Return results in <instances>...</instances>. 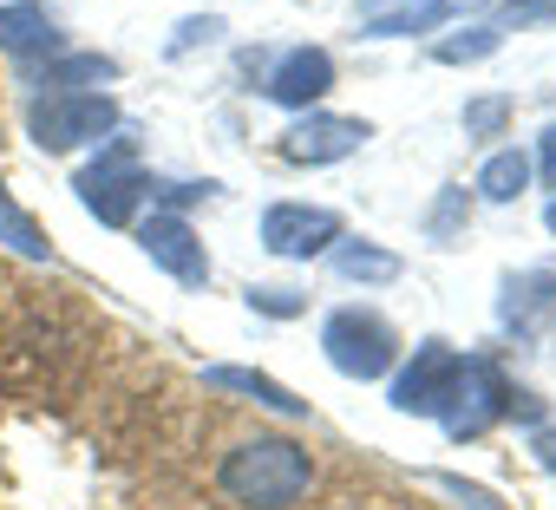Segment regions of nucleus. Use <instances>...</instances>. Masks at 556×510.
<instances>
[{
    "label": "nucleus",
    "mask_w": 556,
    "mask_h": 510,
    "mask_svg": "<svg viewBox=\"0 0 556 510\" xmlns=\"http://www.w3.org/2000/svg\"><path fill=\"white\" fill-rule=\"evenodd\" d=\"M138 248L151 255L170 282H184V289H203V282H210V255H203V242H197V229H190L184 216H151V222H138Z\"/></svg>",
    "instance_id": "8"
},
{
    "label": "nucleus",
    "mask_w": 556,
    "mask_h": 510,
    "mask_svg": "<svg viewBox=\"0 0 556 510\" xmlns=\"http://www.w3.org/2000/svg\"><path fill=\"white\" fill-rule=\"evenodd\" d=\"M536 170H543V183L556 190V125H543V138H536Z\"/></svg>",
    "instance_id": "24"
},
{
    "label": "nucleus",
    "mask_w": 556,
    "mask_h": 510,
    "mask_svg": "<svg viewBox=\"0 0 556 510\" xmlns=\"http://www.w3.org/2000/svg\"><path fill=\"white\" fill-rule=\"evenodd\" d=\"M216 34H223V21H216V14H203V21H184V27H177V40H170V60H177V53H190L197 40H216Z\"/></svg>",
    "instance_id": "22"
},
{
    "label": "nucleus",
    "mask_w": 556,
    "mask_h": 510,
    "mask_svg": "<svg viewBox=\"0 0 556 510\" xmlns=\"http://www.w3.org/2000/svg\"><path fill=\"white\" fill-rule=\"evenodd\" d=\"M432 484H439V490H452V497H458L465 510H504V503H497V497H491L484 484H465L458 471H432Z\"/></svg>",
    "instance_id": "21"
},
{
    "label": "nucleus",
    "mask_w": 556,
    "mask_h": 510,
    "mask_svg": "<svg viewBox=\"0 0 556 510\" xmlns=\"http://www.w3.org/2000/svg\"><path fill=\"white\" fill-rule=\"evenodd\" d=\"M0 242H8L14 255H27V263H53V242H47V229L14 203V190H0Z\"/></svg>",
    "instance_id": "13"
},
{
    "label": "nucleus",
    "mask_w": 556,
    "mask_h": 510,
    "mask_svg": "<svg viewBox=\"0 0 556 510\" xmlns=\"http://www.w3.org/2000/svg\"><path fill=\"white\" fill-rule=\"evenodd\" d=\"M334 276L341 282H393L400 276V255L374 248V242H334Z\"/></svg>",
    "instance_id": "14"
},
{
    "label": "nucleus",
    "mask_w": 556,
    "mask_h": 510,
    "mask_svg": "<svg viewBox=\"0 0 556 510\" xmlns=\"http://www.w3.org/2000/svg\"><path fill=\"white\" fill-rule=\"evenodd\" d=\"M105 79H118V60H105V53H66V60L47 66L53 92H86V86H105Z\"/></svg>",
    "instance_id": "16"
},
{
    "label": "nucleus",
    "mask_w": 556,
    "mask_h": 510,
    "mask_svg": "<svg viewBox=\"0 0 556 510\" xmlns=\"http://www.w3.org/2000/svg\"><path fill=\"white\" fill-rule=\"evenodd\" d=\"M0 53H14V60H53L60 53V21L47 8H34V0H8V8H0Z\"/></svg>",
    "instance_id": "10"
},
{
    "label": "nucleus",
    "mask_w": 556,
    "mask_h": 510,
    "mask_svg": "<svg viewBox=\"0 0 556 510\" xmlns=\"http://www.w3.org/2000/svg\"><path fill=\"white\" fill-rule=\"evenodd\" d=\"M328 86H334V60H328L321 47H295V53H282V60L268 66V79H262V92H268L275 105H289V112L321 105Z\"/></svg>",
    "instance_id": "9"
},
{
    "label": "nucleus",
    "mask_w": 556,
    "mask_h": 510,
    "mask_svg": "<svg viewBox=\"0 0 556 510\" xmlns=\"http://www.w3.org/2000/svg\"><path fill=\"white\" fill-rule=\"evenodd\" d=\"M510 118V99H471L465 105V138H497Z\"/></svg>",
    "instance_id": "19"
},
{
    "label": "nucleus",
    "mask_w": 556,
    "mask_h": 510,
    "mask_svg": "<svg viewBox=\"0 0 556 510\" xmlns=\"http://www.w3.org/2000/svg\"><path fill=\"white\" fill-rule=\"evenodd\" d=\"M536 21H556V0H497V21H491V27H497V34H504V27L523 34V27H536Z\"/></svg>",
    "instance_id": "18"
},
{
    "label": "nucleus",
    "mask_w": 556,
    "mask_h": 510,
    "mask_svg": "<svg viewBox=\"0 0 556 510\" xmlns=\"http://www.w3.org/2000/svg\"><path fill=\"white\" fill-rule=\"evenodd\" d=\"M203 380L223 386V393H242V399H255V406H268V412H282V419H308V399H295L282 380H268V373H255V367H210Z\"/></svg>",
    "instance_id": "11"
},
{
    "label": "nucleus",
    "mask_w": 556,
    "mask_h": 510,
    "mask_svg": "<svg viewBox=\"0 0 556 510\" xmlns=\"http://www.w3.org/2000/svg\"><path fill=\"white\" fill-rule=\"evenodd\" d=\"M367 138H374V125H367V118L308 112V118H295V125L282 131V157H289V164H341V157H354Z\"/></svg>",
    "instance_id": "7"
},
{
    "label": "nucleus",
    "mask_w": 556,
    "mask_h": 510,
    "mask_svg": "<svg viewBox=\"0 0 556 510\" xmlns=\"http://www.w3.org/2000/svg\"><path fill=\"white\" fill-rule=\"evenodd\" d=\"M308 477H315V464L295 438H242L216 471V484L242 510H289L308 490Z\"/></svg>",
    "instance_id": "1"
},
{
    "label": "nucleus",
    "mask_w": 556,
    "mask_h": 510,
    "mask_svg": "<svg viewBox=\"0 0 556 510\" xmlns=\"http://www.w3.org/2000/svg\"><path fill=\"white\" fill-rule=\"evenodd\" d=\"M458 347H445V341H426V347H413V360L400 367V380H393V406L400 412H413V419H445V406H452V393H458Z\"/></svg>",
    "instance_id": "5"
},
{
    "label": "nucleus",
    "mask_w": 556,
    "mask_h": 510,
    "mask_svg": "<svg viewBox=\"0 0 556 510\" xmlns=\"http://www.w3.org/2000/svg\"><path fill=\"white\" fill-rule=\"evenodd\" d=\"M465 209H471V203H465V190H445V196L432 203V216H426V235H432V242H445V235L465 222Z\"/></svg>",
    "instance_id": "20"
},
{
    "label": "nucleus",
    "mask_w": 556,
    "mask_h": 510,
    "mask_svg": "<svg viewBox=\"0 0 556 510\" xmlns=\"http://www.w3.org/2000/svg\"><path fill=\"white\" fill-rule=\"evenodd\" d=\"M497 47H504V34H497V27H465V34L439 40V47H432V60H439V66H478V60H491Z\"/></svg>",
    "instance_id": "17"
},
{
    "label": "nucleus",
    "mask_w": 556,
    "mask_h": 510,
    "mask_svg": "<svg viewBox=\"0 0 556 510\" xmlns=\"http://www.w3.org/2000/svg\"><path fill=\"white\" fill-rule=\"evenodd\" d=\"M249 308H262V315H295L302 295L295 289H249Z\"/></svg>",
    "instance_id": "23"
},
{
    "label": "nucleus",
    "mask_w": 556,
    "mask_h": 510,
    "mask_svg": "<svg viewBox=\"0 0 556 510\" xmlns=\"http://www.w3.org/2000/svg\"><path fill=\"white\" fill-rule=\"evenodd\" d=\"M73 190H79V203H86L99 222L125 229V222H138V203L151 196V177L138 170L131 138H105V151H99V157L73 177Z\"/></svg>",
    "instance_id": "2"
},
{
    "label": "nucleus",
    "mask_w": 556,
    "mask_h": 510,
    "mask_svg": "<svg viewBox=\"0 0 556 510\" xmlns=\"http://www.w3.org/2000/svg\"><path fill=\"white\" fill-rule=\"evenodd\" d=\"M321 354H328V367H334L341 380H380V373H393V360H400V334H393V321L374 315V308H341V315H328V328H321Z\"/></svg>",
    "instance_id": "3"
},
{
    "label": "nucleus",
    "mask_w": 556,
    "mask_h": 510,
    "mask_svg": "<svg viewBox=\"0 0 556 510\" xmlns=\"http://www.w3.org/2000/svg\"><path fill=\"white\" fill-rule=\"evenodd\" d=\"M523 183H530V157L523 151H491L484 170H478V196L484 203H517Z\"/></svg>",
    "instance_id": "15"
},
{
    "label": "nucleus",
    "mask_w": 556,
    "mask_h": 510,
    "mask_svg": "<svg viewBox=\"0 0 556 510\" xmlns=\"http://www.w3.org/2000/svg\"><path fill=\"white\" fill-rule=\"evenodd\" d=\"M105 131H118V105L105 92H47L27 105V138L40 151H73V144H99Z\"/></svg>",
    "instance_id": "4"
},
{
    "label": "nucleus",
    "mask_w": 556,
    "mask_h": 510,
    "mask_svg": "<svg viewBox=\"0 0 556 510\" xmlns=\"http://www.w3.org/2000/svg\"><path fill=\"white\" fill-rule=\"evenodd\" d=\"M400 8H419V0H400Z\"/></svg>",
    "instance_id": "27"
},
{
    "label": "nucleus",
    "mask_w": 556,
    "mask_h": 510,
    "mask_svg": "<svg viewBox=\"0 0 556 510\" xmlns=\"http://www.w3.org/2000/svg\"><path fill=\"white\" fill-rule=\"evenodd\" d=\"M341 242V216L321 203H268L262 209V248L282 255V263H308V255H328Z\"/></svg>",
    "instance_id": "6"
},
{
    "label": "nucleus",
    "mask_w": 556,
    "mask_h": 510,
    "mask_svg": "<svg viewBox=\"0 0 556 510\" xmlns=\"http://www.w3.org/2000/svg\"><path fill=\"white\" fill-rule=\"evenodd\" d=\"M543 222H549V235H556V196H549V209H543Z\"/></svg>",
    "instance_id": "26"
},
{
    "label": "nucleus",
    "mask_w": 556,
    "mask_h": 510,
    "mask_svg": "<svg viewBox=\"0 0 556 510\" xmlns=\"http://www.w3.org/2000/svg\"><path fill=\"white\" fill-rule=\"evenodd\" d=\"M530 445H536V458H543V471H556V432H549V425H536V438H530Z\"/></svg>",
    "instance_id": "25"
},
{
    "label": "nucleus",
    "mask_w": 556,
    "mask_h": 510,
    "mask_svg": "<svg viewBox=\"0 0 556 510\" xmlns=\"http://www.w3.org/2000/svg\"><path fill=\"white\" fill-rule=\"evenodd\" d=\"M549 295H556V269H530V276L504 282V308H497V321H504V328H530V315L549 308Z\"/></svg>",
    "instance_id": "12"
}]
</instances>
